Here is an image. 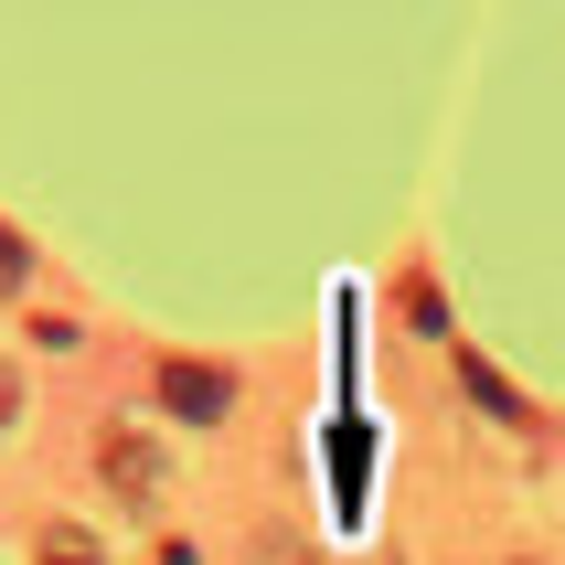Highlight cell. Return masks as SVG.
<instances>
[{
    "mask_svg": "<svg viewBox=\"0 0 565 565\" xmlns=\"http://www.w3.org/2000/svg\"><path fill=\"white\" fill-rule=\"evenodd\" d=\"M160 406H171V416H192V427H214V416L235 406V384H224L214 363H160Z\"/></svg>",
    "mask_w": 565,
    "mask_h": 565,
    "instance_id": "obj_1",
    "label": "cell"
},
{
    "mask_svg": "<svg viewBox=\"0 0 565 565\" xmlns=\"http://www.w3.org/2000/svg\"><path fill=\"white\" fill-rule=\"evenodd\" d=\"M107 480H118V491H150V480H160V459H150L139 438H107Z\"/></svg>",
    "mask_w": 565,
    "mask_h": 565,
    "instance_id": "obj_2",
    "label": "cell"
},
{
    "mask_svg": "<svg viewBox=\"0 0 565 565\" xmlns=\"http://www.w3.org/2000/svg\"><path fill=\"white\" fill-rule=\"evenodd\" d=\"M43 565H96V544L75 534V523H54V534H43Z\"/></svg>",
    "mask_w": 565,
    "mask_h": 565,
    "instance_id": "obj_3",
    "label": "cell"
},
{
    "mask_svg": "<svg viewBox=\"0 0 565 565\" xmlns=\"http://www.w3.org/2000/svg\"><path fill=\"white\" fill-rule=\"evenodd\" d=\"M22 267H32V246L11 235V224H0V288H22Z\"/></svg>",
    "mask_w": 565,
    "mask_h": 565,
    "instance_id": "obj_4",
    "label": "cell"
}]
</instances>
